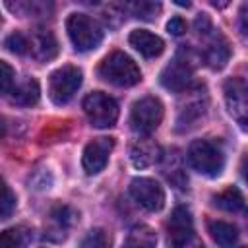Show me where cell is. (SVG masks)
Masks as SVG:
<instances>
[{"label":"cell","instance_id":"15","mask_svg":"<svg viewBox=\"0 0 248 248\" xmlns=\"http://www.w3.org/2000/svg\"><path fill=\"white\" fill-rule=\"evenodd\" d=\"M39 95H41L39 83L33 78H25L23 81L16 83V87L10 93V101L19 107H33V105H37Z\"/></svg>","mask_w":248,"mask_h":248},{"label":"cell","instance_id":"26","mask_svg":"<svg viewBox=\"0 0 248 248\" xmlns=\"http://www.w3.org/2000/svg\"><path fill=\"white\" fill-rule=\"evenodd\" d=\"M190 227H194L190 211H188L186 207H182V205L176 207V209L170 213V219H169V223H167V229H190Z\"/></svg>","mask_w":248,"mask_h":248},{"label":"cell","instance_id":"13","mask_svg":"<svg viewBox=\"0 0 248 248\" xmlns=\"http://www.w3.org/2000/svg\"><path fill=\"white\" fill-rule=\"evenodd\" d=\"M130 45L145 58H155L165 50V43L161 37H157L151 31L145 29H136L130 33Z\"/></svg>","mask_w":248,"mask_h":248},{"label":"cell","instance_id":"32","mask_svg":"<svg viewBox=\"0 0 248 248\" xmlns=\"http://www.w3.org/2000/svg\"><path fill=\"white\" fill-rule=\"evenodd\" d=\"M238 248H248V246H238Z\"/></svg>","mask_w":248,"mask_h":248},{"label":"cell","instance_id":"1","mask_svg":"<svg viewBox=\"0 0 248 248\" xmlns=\"http://www.w3.org/2000/svg\"><path fill=\"white\" fill-rule=\"evenodd\" d=\"M99 76L116 87H132L141 79L138 64L120 50H114L103 58V62L99 64Z\"/></svg>","mask_w":248,"mask_h":248},{"label":"cell","instance_id":"19","mask_svg":"<svg viewBox=\"0 0 248 248\" xmlns=\"http://www.w3.org/2000/svg\"><path fill=\"white\" fill-rule=\"evenodd\" d=\"M76 213L68 207V205H56L50 211V229H48V236L50 232H58L60 238L66 236V229L74 223Z\"/></svg>","mask_w":248,"mask_h":248},{"label":"cell","instance_id":"17","mask_svg":"<svg viewBox=\"0 0 248 248\" xmlns=\"http://www.w3.org/2000/svg\"><path fill=\"white\" fill-rule=\"evenodd\" d=\"M155 246H157V236L145 225L134 227L122 244V248H155Z\"/></svg>","mask_w":248,"mask_h":248},{"label":"cell","instance_id":"18","mask_svg":"<svg viewBox=\"0 0 248 248\" xmlns=\"http://www.w3.org/2000/svg\"><path fill=\"white\" fill-rule=\"evenodd\" d=\"M169 248H203L202 238L190 229H169Z\"/></svg>","mask_w":248,"mask_h":248},{"label":"cell","instance_id":"24","mask_svg":"<svg viewBox=\"0 0 248 248\" xmlns=\"http://www.w3.org/2000/svg\"><path fill=\"white\" fill-rule=\"evenodd\" d=\"M203 112H205V105L202 103V101H194V103H190L188 107H184L182 110H180V116H178V124L184 128L186 124H194L200 116H203ZM188 128V126H186Z\"/></svg>","mask_w":248,"mask_h":248},{"label":"cell","instance_id":"6","mask_svg":"<svg viewBox=\"0 0 248 248\" xmlns=\"http://www.w3.org/2000/svg\"><path fill=\"white\" fill-rule=\"evenodd\" d=\"M161 120H163V103L157 97H151V95L141 97L132 105L130 124L134 132L141 136H149L153 130H157Z\"/></svg>","mask_w":248,"mask_h":248},{"label":"cell","instance_id":"22","mask_svg":"<svg viewBox=\"0 0 248 248\" xmlns=\"http://www.w3.org/2000/svg\"><path fill=\"white\" fill-rule=\"evenodd\" d=\"M126 8L134 17L143 19V21H153L161 12V4L159 2H151V0L130 2V4H126Z\"/></svg>","mask_w":248,"mask_h":248},{"label":"cell","instance_id":"9","mask_svg":"<svg viewBox=\"0 0 248 248\" xmlns=\"http://www.w3.org/2000/svg\"><path fill=\"white\" fill-rule=\"evenodd\" d=\"M130 194L134 202H138L147 211H161L165 205V190L163 186L147 176H138L130 182Z\"/></svg>","mask_w":248,"mask_h":248},{"label":"cell","instance_id":"5","mask_svg":"<svg viewBox=\"0 0 248 248\" xmlns=\"http://www.w3.org/2000/svg\"><path fill=\"white\" fill-rule=\"evenodd\" d=\"M83 74L78 66H62L48 79V97L54 105H66L79 89Z\"/></svg>","mask_w":248,"mask_h":248},{"label":"cell","instance_id":"4","mask_svg":"<svg viewBox=\"0 0 248 248\" xmlns=\"http://www.w3.org/2000/svg\"><path fill=\"white\" fill-rule=\"evenodd\" d=\"M194 68H196V62H194L192 52L186 48H180L176 52V56L163 68L159 81L165 89L180 93L190 85V81L194 78Z\"/></svg>","mask_w":248,"mask_h":248},{"label":"cell","instance_id":"25","mask_svg":"<svg viewBox=\"0 0 248 248\" xmlns=\"http://www.w3.org/2000/svg\"><path fill=\"white\" fill-rule=\"evenodd\" d=\"M4 46H6L10 52H14V54H25V52L29 50V39H27L23 33L14 31V33H10V35L6 37Z\"/></svg>","mask_w":248,"mask_h":248},{"label":"cell","instance_id":"3","mask_svg":"<svg viewBox=\"0 0 248 248\" xmlns=\"http://www.w3.org/2000/svg\"><path fill=\"white\" fill-rule=\"evenodd\" d=\"M66 29H68V37H70L72 45L79 52L93 50L103 41L101 25L87 14H72L66 21Z\"/></svg>","mask_w":248,"mask_h":248},{"label":"cell","instance_id":"30","mask_svg":"<svg viewBox=\"0 0 248 248\" xmlns=\"http://www.w3.org/2000/svg\"><path fill=\"white\" fill-rule=\"evenodd\" d=\"M167 29H169V33H172V35H182L184 31H186V23H184V19L182 17H172L169 23H167Z\"/></svg>","mask_w":248,"mask_h":248},{"label":"cell","instance_id":"21","mask_svg":"<svg viewBox=\"0 0 248 248\" xmlns=\"http://www.w3.org/2000/svg\"><path fill=\"white\" fill-rule=\"evenodd\" d=\"M213 203L223 211H238L244 207V198L236 188H227L213 196Z\"/></svg>","mask_w":248,"mask_h":248},{"label":"cell","instance_id":"16","mask_svg":"<svg viewBox=\"0 0 248 248\" xmlns=\"http://www.w3.org/2000/svg\"><path fill=\"white\" fill-rule=\"evenodd\" d=\"M33 240V231L19 225L10 227L0 234V248H27Z\"/></svg>","mask_w":248,"mask_h":248},{"label":"cell","instance_id":"7","mask_svg":"<svg viewBox=\"0 0 248 248\" xmlns=\"http://www.w3.org/2000/svg\"><path fill=\"white\" fill-rule=\"evenodd\" d=\"M83 110L95 128H110L118 120V105L103 91H93L83 99Z\"/></svg>","mask_w":248,"mask_h":248},{"label":"cell","instance_id":"10","mask_svg":"<svg viewBox=\"0 0 248 248\" xmlns=\"http://www.w3.org/2000/svg\"><path fill=\"white\" fill-rule=\"evenodd\" d=\"M112 147H114L112 138H95L93 141H89L83 149V155H81L83 170L87 174L101 172L108 163V155H110Z\"/></svg>","mask_w":248,"mask_h":248},{"label":"cell","instance_id":"8","mask_svg":"<svg viewBox=\"0 0 248 248\" xmlns=\"http://www.w3.org/2000/svg\"><path fill=\"white\" fill-rule=\"evenodd\" d=\"M225 105L242 132H248V83L240 78L225 81Z\"/></svg>","mask_w":248,"mask_h":248},{"label":"cell","instance_id":"27","mask_svg":"<svg viewBox=\"0 0 248 248\" xmlns=\"http://www.w3.org/2000/svg\"><path fill=\"white\" fill-rule=\"evenodd\" d=\"M0 79H2V93L4 95H10L12 89L16 87V72L4 60L0 62Z\"/></svg>","mask_w":248,"mask_h":248},{"label":"cell","instance_id":"20","mask_svg":"<svg viewBox=\"0 0 248 248\" xmlns=\"http://www.w3.org/2000/svg\"><path fill=\"white\" fill-rule=\"evenodd\" d=\"M209 232L211 238L219 244V246H232L238 238V231L234 225L225 223V221H213L209 223Z\"/></svg>","mask_w":248,"mask_h":248},{"label":"cell","instance_id":"11","mask_svg":"<svg viewBox=\"0 0 248 248\" xmlns=\"http://www.w3.org/2000/svg\"><path fill=\"white\" fill-rule=\"evenodd\" d=\"M29 50L37 60L48 62L58 54V43L48 29H37L29 39Z\"/></svg>","mask_w":248,"mask_h":248},{"label":"cell","instance_id":"31","mask_svg":"<svg viewBox=\"0 0 248 248\" xmlns=\"http://www.w3.org/2000/svg\"><path fill=\"white\" fill-rule=\"evenodd\" d=\"M240 170H242V178L248 182V153L242 157V165H240Z\"/></svg>","mask_w":248,"mask_h":248},{"label":"cell","instance_id":"12","mask_svg":"<svg viewBox=\"0 0 248 248\" xmlns=\"http://www.w3.org/2000/svg\"><path fill=\"white\" fill-rule=\"evenodd\" d=\"M159 159H161V147L149 138L138 140L130 149V161L136 169H147L155 165Z\"/></svg>","mask_w":248,"mask_h":248},{"label":"cell","instance_id":"14","mask_svg":"<svg viewBox=\"0 0 248 248\" xmlns=\"http://www.w3.org/2000/svg\"><path fill=\"white\" fill-rule=\"evenodd\" d=\"M229 58H231V46H229V43H227L221 35L213 37V39L209 41L205 52H203L205 64H207L211 70H223V68L227 66Z\"/></svg>","mask_w":248,"mask_h":248},{"label":"cell","instance_id":"2","mask_svg":"<svg viewBox=\"0 0 248 248\" xmlns=\"http://www.w3.org/2000/svg\"><path fill=\"white\" fill-rule=\"evenodd\" d=\"M188 161L203 176H217L225 167V153L211 140H194L188 147Z\"/></svg>","mask_w":248,"mask_h":248},{"label":"cell","instance_id":"29","mask_svg":"<svg viewBox=\"0 0 248 248\" xmlns=\"http://www.w3.org/2000/svg\"><path fill=\"white\" fill-rule=\"evenodd\" d=\"M238 29L244 37H248V2H244L240 6V12H238Z\"/></svg>","mask_w":248,"mask_h":248},{"label":"cell","instance_id":"23","mask_svg":"<svg viewBox=\"0 0 248 248\" xmlns=\"http://www.w3.org/2000/svg\"><path fill=\"white\" fill-rule=\"evenodd\" d=\"M79 248H110V236L103 229H93L83 236Z\"/></svg>","mask_w":248,"mask_h":248},{"label":"cell","instance_id":"28","mask_svg":"<svg viewBox=\"0 0 248 248\" xmlns=\"http://www.w3.org/2000/svg\"><path fill=\"white\" fill-rule=\"evenodd\" d=\"M14 209H16V196L12 194L8 184H2V202H0V215H2V219H8Z\"/></svg>","mask_w":248,"mask_h":248}]
</instances>
